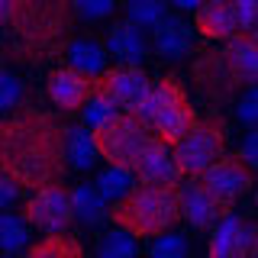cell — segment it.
<instances>
[{
    "label": "cell",
    "mask_w": 258,
    "mask_h": 258,
    "mask_svg": "<svg viewBox=\"0 0 258 258\" xmlns=\"http://www.w3.org/2000/svg\"><path fill=\"white\" fill-rule=\"evenodd\" d=\"M75 26V4L64 0H16L13 7V55L20 61L39 64L64 55Z\"/></svg>",
    "instance_id": "2"
},
{
    "label": "cell",
    "mask_w": 258,
    "mask_h": 258,
    "mask_svg": "<svg viewBox=\"0 0 258 258\" xmlns=\"http://www.w3.org/2000/svg\"><path fill=\"white\" fill-rule=\"evenodd\" d=\"M13 7H16V0H0V29L13 23Z\"/></svg>",
    "instance_id": "33"
},
{
    "label": "cell",
    "mask_w": 258,
    "mask_h": 258,
    "mask_svg": "<svg viewBox=\"0 0 258 258\" xmlns=\"http://www.w3.org/2000/svg\"><path fill=\"white\" fill-rule=\"evenodd\" d=\"M255 207H258V194H255Z\"/></svg>",
    "instance_id": "34"
},
{
    "label": "cell",
    "mask_w": 258,
    "mask_h": 258,
    "mask_svg": "<svg viewBox=\"0 0 258 258\" xmlns=\"http://www.w3.org/2000/svg\"><path fill=\"white\" fill-rule=\"evenodd\" d=\"M194 26L204 39L232 42L236 36H248L258 29V0H216L204 4L194 16Z\"/></svg>",
    "instance_id": "7"
},
{
    "label": "cell",
    "mask_w": 258,
    "mask_h": 258,
    "mask_svg": "<svg viewBox=\"0 0 258 258\" xmlns=\"http://www.w3.org/2000/svg\"><path fill=\"white\" fill-rule=\"evenodd\" d=\"M223 55H226V64H229L232 78L239 81L242 91L258 87V45H255L252 32H248V36H236L232 42H226Z\"/></svg>",
    "instance_id": "16"
},
{
    "label": "cell",
    "mask_w": 258,
    "mask_h": 258,
    "mask_svg": "<svg viewBox=\"0 0 258 258\" xmlns=\"http://www.w3.org/2000/svg\"><path fill=\"white\" fill-rule=\"evenodd\" d=\"M26 239H29L26 220L0 213V248H4V252H16V248H23V245H26Z\"/></svg>",
    "instance_id": "26"
},
{
    "label": "cell",
    "mask_w": 258,
    "mask_h": 258,
    "mask_svg": "<svg viewBox=\"0 0 258 258\" xmlns=\"http://www.w3.org/2000/svg\"><path fill=\"white\" fill-rule=\"evenodd\" d=\"M239 155H242V161H245V165L252 168V174H255L258 171V129H248V136H245V142H242Z\"/></svg>",
    "instance_id": "30"
},
{
    "label": "cell",
    "mask_w": 258,
    "mask_h": 258,
    "mask_svg": "<svg viewBox=\"0 0 258 258\" xmlns=\"http://www.w3.org/2000/svg\"><path fill=\"white\" fill-rule=\"evenodd\" d=\"M71 194H75V220L94 226V223H100L103 216H110V210L103 207V197L97 194V187H87V184H81V187L71 190Z\"/></svg>",
    "instance_id": "23"
},
{
    "label": "cell",
    "mask_w": 258,
    "mask_h": 258,
    "mask_svg": "<svg viewBox=\"0 0 258 258\" xmlns=\"http://www.w3.org/2000/svg\"><path fill=\"white\" fill-rule=\"evenodd\" d=\"M152 78L139 64H113L97 78V100H103L116 113H136L152 97Z\"/></svg>",
    "instance_id": "8"
},
{
    "label": "cell",
    "mask_w": 258,
    "mask_h": 258,
    "mask_svg": "<svg viewBox=\"0 0 258 258\" xmlns=\"http://www.w3.org/2000/svg\"><path fill=\"white\" fill-rule=\"evenodd\" d=\"M126 16L133 26L139 29H158L161 23L168 20V7L158 4V0H145V4H129L126 7Z\"/></svg>",
    "instance_id": "25"
},
{
    "label": "cell",
    "mask_w": 258,
    "mask_h": 258,
    "mask_svg": "<svg viewBox=\"0 0 258 258\" xmlns=\"http://www.w3.org/2000/svg\"><path fill=\"white\" fill-rule=\"evenodd\" d=\"M113 13L110 0H100V4H75V16H107Z\"/></svg>",
    "instance_id": "31"
},
{
    "label": "cell",
    "mask_w": 258,
    "mask_h": 258,
    "mask_svg": "<svg viewBox=\"0 0 258 258\" xmlns=\"http://www.w3.org/2000/svg\"><path fill=\"white\" fill-rule=\"evenodd\" d=\"M136 174H129V171H119V168H107L100 177H97V194L103 197V204L107 200H113V204H119V200H126L129 194L136 190V181H133Z\"/></svg>",
    "instance_id": "22"
},
{
    "label": "cell",
    "mask_w": 258,
    "mask_h": 258,
    "mask_svg": "<svg viewBox=\"0 0 258 258\" xmlns=\"http://www.w3.org/2000/svg\"><path fill=\"white\" fill-rule=\"evenodd\" d=\"M239 119L248 123L252 129H258V87H248L239 100Z\"/></svg>",
    "instance_id": "29"
},
{
    "label": "cell",
    "mask_w": 258,
    "mask_h": 258,
    "mask_svg": "<svg viewBox=\"0 0 258 258\" xmlns=\"http://www.w3.org/2000/svg\"><path fill=\"white\" fill-rule=\"evenodd\" d=\"M207 258H258V223L252 216L229 213L210 232Z\"/></svg>",
    "instance_id": "12"
},
{
    "label": "cell",
    "mask_w": 258,
    "mask_h": 258,
    "mask_svg": "<svg viewBox=\"0 0 258 258\" xmlns=\"http://www.w3.org/2000/svg\"><path fill=\"white\" fill-rule=\"evenodd\" d=\"M68 68L81 71V75H91V78H100L107 71V48L97 39H75L68 45Z\"/></svg>",
    "instance_id": "17"
},
{
    "label": "cell",
    "mask_w": 258,
    "mask_h": 258,
    "mask_svg": "<svg viewBox=\"0 0 258 258\" xmlns=\"http://www.w3.org/2000/svg\"><path fill=\"white\" fill-rule=\"evenodd\" d=\"M145 36H142V29L139 26H133L129 20L123 23H116L110 32V39H107V52H113L116 58H123V64H136L145 55Z\"/></svg>",
    "instance_id": "18"
},
{
    "label": "cell",
    "mask_w": 258,
    "mask_h": 258,
    "mask_svg": "<svg viewBox=\"0 0 258 258\" xmlns=\"http://www.w3.org/2000/svg\"><path fill=\"white\" fill-rule=\"evenodd\" d=\"M197 181L204 184L207 194L226 210V213H232V207L242 200V194L252 187L255 174H252V168L242 161L239 152H232V155H223L213 168H207Z\"/></svg>",
    "instance_id": "10"
},
{
    "label": "cell",
    "mask_w": 258,
    "mask_h": 258,
    "mask_svg": "<svg viewBox=\"0 0 258 258\" xmlns=\"http://www.w3.org/2000/svg\"><path fill=\"white\" fill-rule=\"evenodd\" d=\"M136 252H139L136 239L123 229L103 232V239L97 242V258H136Z\"/></svg>",
    "instance_id": "24"
},
{
    "label": "cell",
    "mask_w": 258,
    "mask_h": 258,
    "mask_svg": "<svg viewBox=\"0 0 258 258\" xmlns=\"http://www.w3.org/2000/svg\"><path fill=\"white\" fill-rule=\"evenodd\" d=\"M64 155L68 165L75 171H87L97 161V149H94V136L84 126H68V139H64Z\"/></svg>",
    "instance_id": "20"
},
{
    "label": "cell",
    "mask_w": 258,
    "mask_h": 258,
    "mask_svg": "<svg viewBox=\"0 0 258 258\" xmlns=\"http://www.w3.org/2000/svg\"><path fill=\"white\" fill-rule=\"evenodd\" d=\"M20 100H23V84H20V78L4 75V78H0V110H10V107H16Z\"/></svg>",
    "instance_id": "28"
},
{
    "label": "cell",
    "mask_w": 258,
    "mask_h": 258,
    "mask_svg": "<svg viewBox=\"0 0 258 258\" xmlns=\"http://www.w3.org/2000/svg\"><path fill=\"white\" fill-rule=\"evenodd\" d=\"M45 94L61 113H84V107L97 97V78L81 75L75 68H55L45 81Z\"/></svg>",
    "instance_id": "13"
},
{
    "label": "cell",
    "mask_w": 258,
    "mask_h": 258,
    "mask_svg": "<svg viewBox=\"0 0 258 258\" xmlns=\"http://www.w3.org/2000/svg\"><path fill=\"white\" fill-rule=\"evenodd\" d=\"M23 258H87V255H84L81 239L68 236V232H61V236H45V239H39L36 245L26 248V255H23Z\"/></svg>",
    "instance_id": "21"
},
{
    "label": "cell",
    "mask_w": 258,
    "mask_h": 258,
    "mask_svg": "<svg viewBox=\"0 0 258 258\" xmlns=\"http://www.w3.org/2000/svg\"><path fill=\"white\" fill-rule=\"evenodd\" d=\"M155 52L168 55V58H181V55L194 52V32L184 26L181 20H171V16H168L155 29Z\"/></svg>",
    "instance_id": "19"
},
{
    "label": "cell",
    "mask_w": 258,
    "mask_h": 258,
    "mask_svg": "<svg viewBox=\"0 0 258 258\" xmlns=\"http://www.w3.org/2000/svg\"><path fill=\"white\" fill-rule=\"evenodd\" d=\"M133 174H136L139 184H158V187H165V184H177L181 174H177V165H174V149L155 139L152 149L142 155V161L136 165Z\"/></svg>",
    "instance_id": "15"
},
{
    "label": "cell",
    "mask_w": 258,
    "mask_h": 258,
    "mask_svg": "<svg viewBox=\"0 0 258 258\" xmlns=\"http://www.w3.org/2000/svg\"><path fill=\"white\" fill-rule=\"evenodd\" d=\"M177 194H181V216L187 220L194 229H216L226 216V210L216 204L207 194V187L197 181V177H187V181L177 184Z\"/></svg>",
    "instance_id": "14"
},
{
    "label": "cell",
    "mask_w": 258,
    "mask_h": 258,
    "mask_svg": "<svg viewBox=\"0 0 258 258\" xmlns=\"http://www.w3.org/2000/svg\"><path fill=\"white\" fill-rule=\"evenodd\" d=\"M142 123L152 129L158 142L165 145H174L197 126V110H194L190 97H187V87L177 81V75H165L152 87V97L145 100V107L139 110Z\"/></svg>",
    "instance_id": "4"
},
{
    "label": "cell",
    "mask_w": 258,
    "mask_h": 258,
    "mask_svg": "<svg viewBox=\"0 0 258 258\" xmlns=\"http://www.w3.org/2000/svg\"><path fill=\"white\" fill-rule=\"evenodd\" d=\"M0 78H4V68H0Z\"/></svg>",
    "instance_id": "35"
},
{
    "label": "cell",
    "mask_w": 258,
    "mask_h": 258,
    "mask_svg": "<svg viewBox=\"0 0 258 258\" xmlns=\"http://www.w3.org/2000/svg\"><path fill=\"white\" fill-rule=\"evenodd\" d=\"M20 187H16L13 181H7V177H0V210L4 207H10V204H16V200H20Z\"/></svg>",
    "instance_id": "32"
},
{
    "label": "cell",
    "mask_w": 258,
    "mask_h": 258,
    "mask_svg": "<svg viewBox=\"0 0 258 258\" xmlns=\"http://www.w3.org/2000/svg\"><path fill=\"white\" fill-rule=\"evenodd\" d=\"M68 126L42 110H16L0 119V177L20 190L61 184L68 171L64 155Z\"/></svg>",
    "instance_id": "1"
},
{
    "label": "cell",
    "mask_w": 258,
    "mask_h": 258,
    "mask_svg": "<svg viewBox=\"0 0 258 258\" xmlns=\"http://www.w3.org/2000/svg\"><path fill=\"white\" fill-rule=\"evenodd\" d=\"M190 78L197 84V91L207 97L210 103L223 107V103H232L242 94L239 81L232 78L229 64H226L223 48H204L197 52V58L190 61Z\"/></svg>",
    "instance_id": "11"
},
{
    "label": "cell",
    "mask_w": 258,
    "mask_h": 258,
    "mask_svg": "<svg viewBox=\"0 0 258 258\" xmlns=\"http://www.w3.org/2000/svg\"><path fill=\"white\" fill-rule=\"evenodd\" d=\"M110 220L116 229L133 239H158L168 236L181 223V194L177 184H136L126 200L110 207Z\"/></svg>",
    "instance_id": "3"
},
{
    "label": "cell",
    "mask_w": 258,
    "mask_h": 258,
    "mask_svg": "<svg viewBox=\"0 0 258 258\" xmlns=\"http://www.w3.org/2000/svg\"><path fill=\"white\" fill-rule=\"evenodd\" d=\"M91 136H94L97 155H103V161L110 168H119V171H129V174L136 171V165L155 142L152 129L136 113H116L103 126L91 129Z\"/></svg>",
    "instance_id": "5"
},
{
    "label": "cell",
    "mask_w": 258,
    "mask_h": 258,
    "mask_svg": "<svg viewBox=\"0 0 258 258\" xmlns=\"http://www.w3.org/2000/svg\"><path fill=\"white\" fill-rule=\"evenodd\" d=\"M23 220L26 226H36L45 236H61L75 223V194L68 184H48L29 194L23 204Z\"/></svg>",
    "instance_id": "9"
},
{
    "label": "cell",
    "mask_w": 258,
    "mask_h": 258,
    "mask_svg": "<svg viewBox=\"0 0 258 258\" xmlns=\"http://www.w3.org/2000/svg\"><path fill=\"white\" fill-rule=\"evenodd\" d=\"M226 139H229V123L223 113H210L197 119V126L174 145V165L181 177H200L207 168L226 155Z\"/></svg>",
    "instance_id": "6"
},
{
    "label": "cell",
    "mask_w": 258,
    "mask_h": 258,
    "mask_svg": "<svg viewBox=\"0 0 258 258\" xmlns=\"http://www.w3.org/2000/svg\"><path fill=\"white\" fill-rule=\"evenodd\" d=\"M10 258H16V255H10Z\"/></svg>",
    "instance_id": "36"
},
{
    "label": "cell",
    "mask_w": 258,
    "mask_h": 258,
    "mask_svg": "<svg viewBox=\"0 0 258 258\" xmlns=\"http://www.w3.org/2000/svg\"><path fill=\"white\" fill-rule=\"evenodd\" d=\"M152 258H187V239L181 232H168L152 242Z\"/></svg>",
    "instance_id": "27"
}]
</instances>
